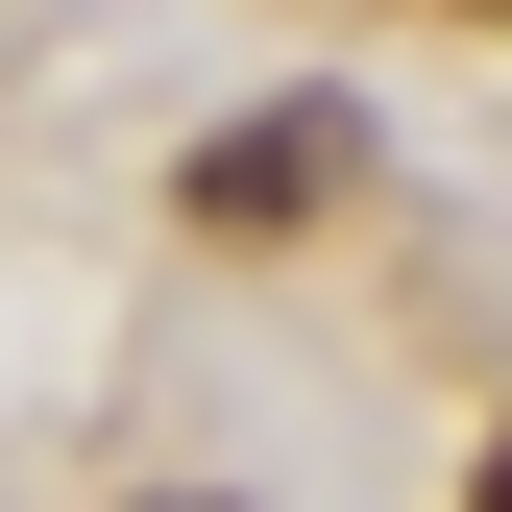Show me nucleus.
I'll use <instances>...</instances> for the list:
<instances>
[{"mask_svg": "<svg viewBox=\"0 0 512 512\" xmlns=\"http://www.w3.org/2000/svg\"><path fill=\"white\" fill-rule=\"evenodd\" d=\"M317 196H342V122H317V98L244 122V147H196V220H220V244H269V220H317Z\"/></svg>", "mask_w": 512, "mask_h": 512, "instance_id": "f257e3e1", "label": "nucleus"}, {"mask_svg": "<svg viewBox=\"0 0 512 512\" xmlns=\"http://www.w3.org/2000/svg\"><path fill=\"white\" fill-rule=\"evenodd\" d=\"M171 512H196V488H171Z\"/></svg>", "mask_w": 512, "mask_h": 512, "instance_id": "f03ea898", "label": "nucleus"}]
</instances>
